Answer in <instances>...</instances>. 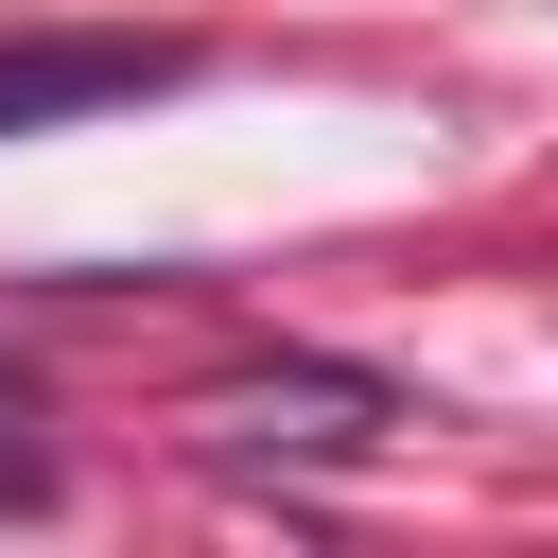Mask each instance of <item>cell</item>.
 I'll return each instance as SVG.
<instances>
[{"label":"cell","instance_id":"2","mask_svg":"<svg viewBox=\"0 0 558 558\" xmlns=\"http://www.w3.org/2000/svg\"><path fill=\"white\" fill-rule=\"evenodd\" d=\"M0 418H35V384H17V366H0Z\"/></svg>","mask_w":558,"mask_h":558},{"label":"cell","instance_id":"1","mask_svg":"<svg viewBox=\"0 0 558 558\" xmlns=\"http://www.w3.org/2000/svg\"><path fill=\"white\" fill-rule=\"evenodd\" d=\"M157 87H192L174 35H0V140L105 122V105H157Z\"/></svg>","mask_w":558,"mask_h":558}]
</instances>
